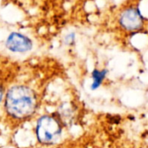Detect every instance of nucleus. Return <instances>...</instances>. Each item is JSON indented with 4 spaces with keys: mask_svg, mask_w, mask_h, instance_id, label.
Wrapping results in <instances>:
<instances>
[{
    "mask_svg": "<svg viewBox=\"0 0 148 148\" xmlns=\"http://www.w3.org/2000/svg\"><path fill=\"white\" fill-rule=\"evenodd\" d=\"M38 99L35 92L25 86L12 87L5 98V109L7 112L16 119H26L36 111Z\"/></svg>",
    "mask_w": 148,
    "mask_h": 148,
    "instance_id": "1",
    "label": "nucleus"
},
{
    "mask_svg": "<svg viewBox=\"0 0 148 148\" xmlns=\"http://www.w3.org/2000/svg\"><path fill=\"white\" fill-rule=\"evenodd\" d=\"M62 126L58 119L49 115L39 118L36 125V134L38 141L45 145H51L58 141Z\"/></svg>",
    "mask_w": 148,
    "mask_h": 148,
    "instance_id": "2",
    "label": "nucleus"
},
{
    "mask_svg": "<svg viewBox=\"0 0 148 148\" xmlns=\"http://www.w3.org/2000/svg\"><path fill=\"white\" fill-rule=\"evenodd\" d=\"M119 22L125 30L136 31L143 25V18L137 8L132 7L122 12Z\"/></svg>",
    "mask_w": 148,
    "mask_h": 148,
    "instance_id": "3",
    "label": "nucleus"
},
{
    "mask_svg": "<svg viewBox=\"0 0 148 148\" xmlns=\"http://www.w3.org/2000/svg\"><path fill=\"white\" fill-rule=\"evenodd\" d=\"M6 47L13 52H26L32 47V43L25 35L13 32L6 39Z\"/></svg>",
    "mask_w": 148,
    "mask_h": 148,
    "instance_id": "4",
    "label": "nucleus"
},
{
    "mask_svg": "<svg viewBox=\"0 0 148 148\" xmlns=\"http://www.w3.org/2000/svg\"><path fill=\"white\" fill-rule=\"evenodd\" d=\"M107 74V71L106 70H102V71H99V70H97L95 69L92 73V90H96L98 89L100 85L102 84L103 80L105 79L106 76Z\"/></svg>",
    "mask_w": 148,
    "mask_h": 148,
    "instance_id": "5",
    "label": "nucleus"
},
{
    "mask_svg": "<svg viewBox=\"0 0 148 148\" xmlns=\"http://www.w3.org/2000/svg\"><path fill=\"white\" fill-rule=\"evenodd\" d=\"M74 40H75V35H74V33L67 35L65 37V39H64V41L67 45H71L74 42Z\"/></svg>",
    "mask_w": 148,
    "mask_h": 148,
    "instance_id": "6",
    "label": "nucleus"
},
{
    "mask_svg": "<svg viewBox=\"0 0 148 148\" xmlns=\"http://www.w3.org/2000/svg\"><path fill=\"white\" fill-rule=\"evenodd\" d=\"M2 99H3V88L0 86V102H1Z\"/></svg>",
    "mask_w": 148,
    "mask_h": 148,
    "instance_id": "7",
    "label": "nucleus"
}]
</instances>
